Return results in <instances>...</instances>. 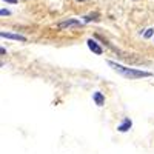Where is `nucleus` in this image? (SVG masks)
I'll return each mask as SVG.
<instances>
[{
  "label": "nucleus",
  "mask_w": 154,
  "mask_h": 154,
  "mask_svg": "<svg viewBox=\"0 0 154 154\" xmlns=\"http://www.w3.org/2000/svg\"><path fill=\"white\" fill-rule=\"evenodd\" d=\"M108 65L116 69L120 75H123L125 79H130V80H137V79H146V77H152V72L149 71H143V69H137V68H126L120 63H116L112 60H108Z\"/></svg>",
  "instance_id": "1"
},
{
  "label": "nucleus",
  "mask_w": 154,
  "mask_h": 154,
  "mask_svg": "<svg viewBox=\"0 0 154 154\" xmlns=\"http://www.w3.org/2000/svg\"><path fill=\"white\" fill-rule=\"evenodd\" d=\"M86 45H88V48H89V51H93L94 54H97V56H102L103 54V48H102L94 38H88L86 40Z\"/></svg>",
  "instance_id": "2"
},
{
  "label": "nucleus",
  "mask_w": 154,
  "mask_h": 154,
  "mask_svg": "<svg viewBox=\"0 0 154 154\" xmlns=\"http://www.w3.org/2000/svg\"><path fill=\"white\" fill-rule=\"evenodd\" d=\"M0 35H2L3 38H9V40H17V42H26L28 38L25 37V35H22V34H16V32H5V31H2L0 32Z\"/></svg>",
  "instance_id": "3"
},
{
  "label": "nucleus",
  "mask_w": 154,
  "mask_h": 154,
  "mask_svg": "<svg viewBox=\"0 0 154 154\" xmlns=\"http://www.w3.org/2000/svg\"><path fill=\"white\" fill-rule=\"evenodd\" d=\"M131 126H133V120L128 119V117H125V119L117 125V131H119V133H126V131L131 130Z\"/></svg>",
  "instance_id": "4"
},
{
  "label": "nucleus",
  "mask_w": 154,
  "mask_h": 154,
  "mask_svg": "<svg viewBox=\"0 0 154 154\" xmlns=\"http://www.w3.org/2000/svg\"><path fill=\"white\" fill-rule=\"evenodd\" d=\"M93 100H94V103H96L99 108L105 105V96L102 94L100 91H94V93H93Z\"/></svg>",
  "instance_id": "5"
},
{
  "label": "nucleus",
  "mask_w": 154,
  "mask_h": 154,
  "mask_svg": "<svg viewBox=\"0 0 154 154\" xmlns=\"http://www.w3.org/2000/svg\"><path fill=\"white\" fill-rule=\"evenodd\" d=\"M82 22L80 20H75V19H68L65 22H60L59 23V28H68V26H80Z\"/></svg>",
  "instance_id": "6"
},
{
  "label": "nucleus",
  "mask_w": 154,
  "mask_h": 154,
  "mask_svg": "<svg viewBox=\"0 0 154 154\" xmlns=\"http://www.w3.org/2000/svg\"><path fill=\"white\" fill-rule=\"evenodd\" d=\"M152 35H154V29H152V28H148V29L143 32V37H145V38H151Z\"/></svg>",
  "instance_id": "7"
},
{
  "label": "nucleus",
  "mask_w": 154,
  "mask_h": 154,
  "mask_svg": "<svg viewBox=\"0 0 154 154\" xmlns=\"http://www.w3.org/2000/svg\"><path fill=\"white\" fill-rule=\"evenodd\" d=\"M0 14H2V16H9L11 12H9L8 9H2V11H0Z\"/></svg>",
  "instance_id": "8"
},
{
  "label": "nucleus",
  "mask_w": 154,
  "mask_h": 154,
  "mask_svg": "<svg viewBox=\"0 0 154 154\" xmlns=\"http://www.w3.org/2000/svg\"><path fill=\"white\" fill-rule=\"evenodd\" d=\"M3 2H8V3H12V5H16V3H17V0H3Z\"/></svg>",
  "instance_id": "9"
},
{
  "label": "nucleus",
  "mask_w": 154,
  "mask_h": 154,
  "mask_svg": "<svg viewBox=\"0 0 154 154\" xmlns=\"http://www.w3.org/2000/svg\"><path fill=\"white\" fill-rule=\"evenodd\" d=\"M0 54H2V56H5V54H6V49H5L3 46H2V49H0Z\"/></svg>",
  "instance_id": "10"
},
{
  "label": "nucleus",
  "mask_w": 154,
  "mask_h": 154,
  "mask_svg": "<svg viewBox=\"0 0 154 154\" xmlns=\"http://www.w3.org/2000/svg\"><path fill=\"white\" fill-rule=\"evenodd\" d=\"M77 2H85V0H77Z\"/></svg>",
  "instance_id": "11"
}]
</instances>
